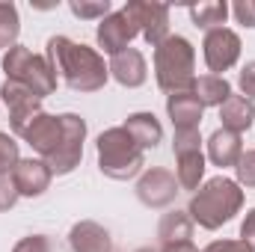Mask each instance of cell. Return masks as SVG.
Returning <instances> with one entry per match:
<instances>
[{
    "instance_id": "cell-2",
    "label": "cell",
    "mask_w": 255,
    "mask_h": 252,
    "mask_svg": "<svg viewBox=\"0 0 255 252\" xmlns=\"http://www.w3.org/2000/svg\"><path fill=\"white\" fill-rule=\"evenodd\" d=\"M241 208H244V190H241V184L226 178V175H217V178L205 181L202 187L193 193L187 214H190L193 223H199L202 229L217 232Z\"/></svg>"
},
{
    "instance_id": "cell-18",
    "label": "cell",
    "mask_w": 255,
    "mask_h": 252,
    "mask_svg": "<svg viewBox=\"0 0 255 252\" xmlns=\"http://www.w3.org/2000/svg\"><path fill=\"white\" fill-rule=\"evenodd\" d=\"M253 119H255V107L250 98L244 95H229L223 104H220V122L226 130L232 133H244L253 127Z\"/></svg>"
},
{
    "instance_id": "cell-11",
    "label": "cell",
    "mask_w": 255,
    "mask_h": 252,
    "mask_svg": "<svg viewBox=\"0 0 255 252\" xmlns=\"http://www.w3.org/2000/svg\"><path fill=\"white\" fill-rule=\"evenodd\" d=\"M136 36H139V27L133 24V18L128 15L125 9L110 12V15L98 24V33H95L98 45H101L104 54H110V57L122 54L128 45H130V39H136Z\"/></svg>"
},
{
    "instance_id": "cell-33",
    "label": "cell",
    "mask_w": 255,
    "mask_h": 252,
    "mask_svg": "<svg viewBox=\"0 0 255 252\" xmlns=\"http://www.w3.org/2000/svg\"><path fill=\"white\" fill-rule=\"evenodd\" d=\"M202 252H255L247 241H214Z\"/></svg>"
},
{
    "instance_id": "cell-26",
    "label": "cell",
    "mask_w": 255,
    "mask_h": 252,
    "mask_svg": "<svg viewBox=\"0 0 255 252\" xmlns=\"http://www.w3.org/2000/svg\"><path fill=\"white\" fill-rule=\"evenodd\" d=\"M68 9H71L77 18H86V21L101 18V21H104V18L110 15V0H71Z\"/></svg>"
},
{
    "instance_id": "cell-1",
    "label": "cell",
    "mask_w": 255,
    "mask_h": 252,
    "mask_svg": "<svg viewBox=\"0 0 255 252\" xmlns=\"http://www.w3.org/2000/svg\"><path fill=\"white\" fill-rule=\"evenodd\" d=\"M48 63L57 74H63L65 86L74 92H98L110 77V68L95 48L77 45L65 36L48 39Z\"/></svg>"
},
{
    "instance_id": "cell-17",
    "label": "cell",
    "mask_w": 255,
    "mask_h": 252,
    "mask_svg": "<svg viewBox=\"0 0 255 252\" xmlns=\"http://www.w3.org/2000/svg\"><path fill=\"white\" fill-rule=\"evenodd\" d=\"M166 113H169L175 130L178 127H199L205 107H202V101L193 95V89H190V92H172V95H166Z\"/></svg>"
},
{
    "instance_id": "cell-16",
    "label": "cell",
    "mask_w": 255,
    "mask_h": 252,
    "mask_svg": "<svg viewBox=\"0 0 255 252\" xmlns=\"http://www.w3.org/2000/svg\"><path fill=\"white\" fill-rule=\"evenodd\" d=\"M241 154H244L241 133H232L226 127H220V130L211 133V139H208V157H211L214 166H223V169L226 166H238Z\"/></svg>"
},
{
    "instance_id": "cell-23",
    "label": "cell",
    "mask_w": 255,
    "mask_h": 252,
    "mask_svg": "<svg viewBox=\"0 0 255 252\" xmlns=\"http://www.w3.org/2000/svg\"><path fill=\"white\" fill-rule=\"evenodd\" d=\"M205 178V154L202 151H190L178 157V169H175V181L181 190H199Z\"/></svg>"
},
{
    "instance_id": "cell-24",
    "label": "cell",
    "mask_w": 255,
    "mask_h": 252,
    "mask_svg": "<svg viewBox=\"0 0 255 252\" xmlns=\"http://www.w3.org/2000/svg\"><path fill=\"white\" fill-rule=\"evenodd\" d=\"M18 30H21V21H18L15 3H0V48L9 51L18 39Z\"/></svg>"
},
{
    "instance_id": "cell-25",
    "label": "cell",
    "mask_w": 255,
    "mask_h": 252,
    "mask_svg": "<svg viewBox=\"0 0 255 252\" xmlns=\"http://www.w3.org/2000/svg\"><path fill=\"white\" fill-rule=\"evenodd\" d=\"M172 151H175V157L190 154V151H202V133H199V127H178L175 136H172Z\"/></svg>"
},
{
    "instance_id": "cell-5",
    "label": "cell",
    "mask_w": 255,
    "mask_h": 252,
    "mask_svg": "<svg viewBox=\"0 0 255 252\" xmlns=\"http://www.w3.org/2000/svg\"><path fill=\"white\" fill-rule=\"evenodd\" d=\"M3 71L6 80L24 83L36 98H48L57 89V71L51 68L48 57H39L24 45H12L3 54Z\"/></svg>"
},
{
    "instance_id": "cell-21",
    "label": "cell",
    "mask_w": 255,
    "mask_h": 252,
    "mask_svg": "<svg viewBox=\"0 0 255 252\" xmlns=\"http://www.w3.org/2000/svg\"><path fill=\"white\" fill-rule=\"evenodd\" d=\"M193 95L202 101V107H220L232 95V83L220 74H202L193 83Z\"/></svg>"
},
{
    "instance_id": "cell-19",
    "label": "cell",
    "mask_w": 255,
    "mask_h": 252,
    "mask_svg": "<svg viewBox=\"0 0 255 252\" xmlns=\"http://www.w3.org/2000/svg\"><path fill=\"white\" fill-rule=\"evenodd\" d=\"M122 127L130 133V139H133L142 151H145V148H154V145L163 139V127H160V122H157L154 113H130Z\"/></svg>"
},
{
    "instance_id": "cell-13",
    "label": "cell",
    "mask_w": 255,
    "mask_h": 252,
    "mask_svg": "<svg viewBox=\"0 0 255 252\" xmlns=\"http://www.w3.org/2000/svg\"><path fill=\"white\" fill-rule=\"evenodd\" d=\"M51 178H54L51 166L45 160H33V157L18 160V166L12 169V184L18 190V196H27V199L42 196L45 190L51 187Z\"/></svg>"
},
{
    "instance_id": "cell-20",
    "label": "cell",
    "mask_w": 255,
    "mask_h": 252,
    "mask_svg": "<svg viewBox=\"0 0 255 252\" xmlns=\"http://www.w3.org/2000/svg\"><path fill=\"white\" fill-rule=\"evenodd\" d=\"M157 238L163 247L169 244H190L193 241V220L187 211H169L163 214L160 226H157Z\"/></svg>"
},
{
    "instance_id": "cell-34",
    "label": "cell",
    "mask_w": 255,
    "mask_h": 252,
    "mask_svg": "<svg viewBox=\"0 0 255 252\" xmlns=\"http://www.w3.org/2000/svg\"><path fill=\"white\" fill-rule=\"evenodd\" d=\"M241 241H247L255 250V208L247 211V217H244V223H241Z\"/></svg>"
},
{
    "instance_id": "cell-4",
    "label": "cell",
    "mask_w": 255,
    "mask_h": 252,
    "mask_svg": "<svg viewBox=\"0 0 255 252\" xmlns=\"http://www.w3.org/2000/svg\"><path fill=\"white\" fill-rule=\"evenodd\" d=\"M193 71H196V51L184 36H169L154 48V77L166 95L190 92L196 83Z\"/></svg>"
},
{
    "instance_id": "cell-3",
    "label": "cell",
    "mask_w": 255,
    "mask_h": 252,
    "mask_svg": "<svg viewBox=\"0 0 255 252\" xmlns=\"http://www.w3.org/2000/svg\"><path fill=\"white\" fill-rule=\"evenodd\" d=\"M98 148V169L113 181H130L145 166V151L130 139L125 127H107L95 139Z\"/></svg>"
},
{
    "instance_id": "cell-27",
    "label": "cell",
    "mask_w": 255,
    "mask_h": 252,
    "mask_svg": "<svg viewBox=\"0 0 255 252\" xmlns=\"http://www.w3.org/2000/svg\"><path fill=\"white\" fill-rule=\"evenodd\" d=\"M21 154H18V142L0 130V175H12V169L18 166Z\"/></svg>"
},
{
    "instance_id": "cell-8",
    "label": "cell",
    "mask_w": 255,
    "mask_h": 252,
    "mask_svg": "<svg viewBox=\"0 0 255 252\" xmlns=\"http://www.w3.org/2000/svg\"><path fill=\"white\" fill-rule=\"evenodd\" d=\"M202 54H205V65L211 68V74L223 77V71H229L241 60V36L229 27L208 30L202 42Z\"/></svg>"
},
{
    "instance_id": "cell-22",
    "label": "cell",
    "mask_w": 255,
    "mask_h": 252,
    "mask_svg": "<svg viewBox=\"0 0 255 252\" xmlns=\"http://www.w3.org/2000/svg\"><path fill=\"white\" fill-rule=\"evenodd\" d=\"M190 12V21L202 30H217L226 24L229 18V3L226 0H205V3H196L187 9Z\"/></svg>"
},
{
    "instance_id": "cell-30",
    "label": "cell",
    "mask_w": 255,
    "mask_h": 252,
    "mask_svg": "<svg viewBox=\"0 0 255 252\" xmlns=\"http://www.w3.org/2000/svg\"><path fill=\"white\" fill-rule=\"evenodd\" d=\"M12 252H51V241L45 235H30V238L18 241Z\"/></svg>"
},
{
    "instance_id": "cell-36",
    "label": "cell",
    "mask_w": 255,
    "mask_h": 252,
    "mask_svg": "<svg viewBox=\"0 0 255 252\" xmlns=\"http://www.w3.org/2000/svg\"><path fill=\"white\" fill-rule=\"evenodd\" d=\"M133 252H157V250H151V247H139V250H133Z\"/></svg>"
},
{
    "instance_id": "cell-35",
    "label": "cell",
    "mask_w": 255,
    "mask_h": 252,
    "mask_svg": "<svg viewBox=\"0 0 255 252\" xmlns=\"http://www.w3.org/2000/svg\"><path fill=\"white\" fill-rule=\"evenodd\" d=\"M160 252H199V250L193 247V241H190V244H169V247H163Z\"/></svg>"
},
{
    "instance_id": "cell-31",
    "label": "cell",
    "mask_w": 255,
    "mask_h": 252,
    "mask_svg": "<svg viewBox=\"0 0 255 252\" xmlns=\"http://www.w3.org/2000/svg\"><path fill=\"white\" fill-rule=\"evenodd\" d=\"M15 202H18V190L12 184V175H0V211L15 208Z\"/></svg>"
},
{
    "instance_id": "cell-12",
    "label": "cell",
    "mask_w": 255,
    "mask_h": 252,
    "mask_svg": "<svg viewBox=\"0 0 255 252\" xmlns=\"http://www.w3.org/2000/svg\"><path fill=\"white\" fill-rule=\"evenodd\" d=\"M18 136H21L24 142H30V145L42 154V160H45V157H51V154L57 151V145H60V139H63V119L42 110L39 116L30 119V125L24 127Z\"/></svg>"
},
{
    "instance_id": "cell-10",
    "label": "cell",
    "mask_w": 255,
    "mask_h": 252,
    "mask_svg": "<svg viewBox=\"0 0 255 252\" xmlns=\"http://www.w3.org/2000/svg\"><path fill=\"white\" fill-rule=\"evenodd\" d=\"M136 196H139V202L145 208H166V205H172L175 196H178L175 172L160 169V166L142 172V178L136 181Z\"/></svg>"
},
{
    "instance_id": "cell-7",
    "label": "cell",
    "mask_w": 255,
    "mask_h": 252,
    "mask_svg": "<svg viewBox=\"0 0 255 252\" xmlns=\"http://www.w3.org/2000/svg\"><path fill=\"white\" fill-rule=\"evenodd\" d=\"M125 12L133 18V24L139 27V36L157 48L160 42H166L169 33V6L163 3H148V0H130L125 6Z\"/></svg>"
},
{
    "instance_id": "cell-32",
    "label": "cell",
    "mask_w": 255,
    "mask_h": 252,
    "mask_svg": "<svg viewBox=\"0 0 255 252\" xmlns=\"http://www.w3.org/2000/svg\"><path fill=\"white\" fill-rule=\"evenodd\" d=\"M232 12L244 27H255V0H238L232 6Z\"/></svg>"
},
{
    "instance_id": "cell-29",
    "label": "cell",
    "mask_w": 255,
    "mask_h": 252,
    "mask_svg": "<svg viewBox=\"0 0 255 252\" xmlns=\"http://www.w3.org/2000/svg\"><path fill=\"white\" fill-rule=\"evenodd\" d=\"M238 86H241L244 98L255 101V60H253V63H247L244 68H241V74H238Z\"/></svg>"
},
{
    "instance_id": "cell-15",
    "label": "cell",
    "mask_w": 255,
    "mask_h": 252,
    "mask_svg": "<svg viewBox=\"0 0 255 252\" xmlns=\"http://www.w3.org/2000/svg\"><path fill=\"white\" fill-rule=\"evenodd\" d=\"M68 244L74 252H113V238L104 226L83 220L77 226H71L68 232Z\"/></svg>"
},
{
    "instance_id": "cell-9",
    "label": "cell",
    "mask_w": 255,
    "mask_h": 252,
    "mask_svg": "<svg viewBox=\"0 0 255 252\" xmlns=\"http://www.w3.org/2000/svg\"><path fill=\"white\" fill-rule=\"evenodd\" d=\"M0 98L9 110V125L15 133H21L24 127L30 125L33 116L42 113V98H36L24 83H15V80H6L0 86Z\"/></svg>"
},
{
    "instance_id": "cell-14",
    "label": "cell",
    "mask_w": 255,
    "mask_h": 252,
    "mask_svg": "<svg viewBox=\"0 0 255 252\" xmlns=\"http://www.w3.org/2000/svg\"><path fill=\"white\" fill-rule=\"evenodd\" d=\"M110 77L119 83V86H128V89H136L145 83L148 77V65H145V57L136 51V48H125L122 54L110 57Z\"/></svg>"
},
{
    "instance_id": "cell-28",
    "label": "cell",
    "mask_w": 255,
    "mask_h": 252,
    "mask_svg": "<svg viewBox=\"0 0 255 252\" xmlns=\"http://www.w3.org/2000/svg\"><path fill=\"white\" fill-rule=\"evenodd\" d=\"M235 172H238V184H244V187H255V148H250V151L241 154Z\"/></svg>"
},
{
    "instance_id": "cell-6",
    "label": "cell",
    "mask_w": 255,
    "mask_h": 252,
    "mask_svg": "<svg viewBox=\"0 0 255 252\" xmlns=\"http://www.w3.org/2000/svg\"><path fill=\"white\" fill-rule=\"evenodd\" d=\"M63 139L57 145V151L51 157H45V163L51 166L54 175H68L80 166L83 160V139H86V122L77 113H63Z\"/></svg>"
}]
</instances>
